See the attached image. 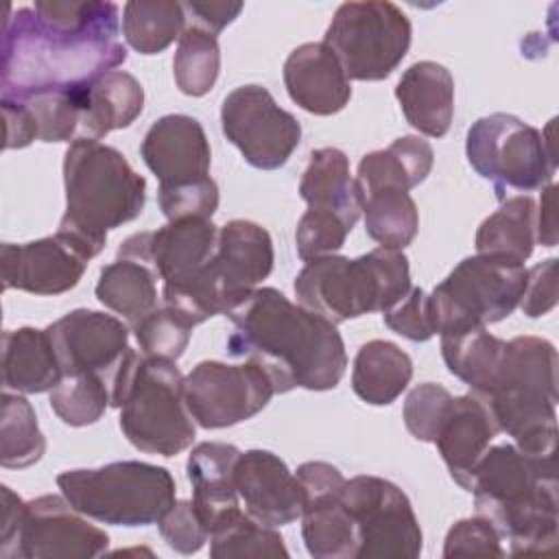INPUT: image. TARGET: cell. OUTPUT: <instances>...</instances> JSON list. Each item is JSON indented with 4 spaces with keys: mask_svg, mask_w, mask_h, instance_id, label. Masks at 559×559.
<instances>
[{
    "mask_svg": "<svg viewBox=\"0 0 559 559\" xmlns=\"http://www.w3.org/2000/svg\"><path fill=\"white\" fill-rule=\"evenodd\" d=\"M395 98L406 122L428 138L448 133L454 116V79L437 61H417L404 70Z\"/></svg>",
    "mask_w": 559,
    "mask_h": 559,
    "instance_id": "cb8c5ba5",
    "label": "cell"
},
{
    "mask_svg": "<svg viewBox=\"0 0 559 559\" xmlns=\"http://www.w3.org/2000/svg\"><path fill=\"white\" fill-rule=\"evenodd\" d=\"M341 500L356 526V559L419 557L424 546L419 520L408 496L395 483L358 474L345 480Z\"/></svg>",
    "mask_w": 559,
    "mask_h": 559,
    "instance_id": "7c38bea8",
    "label": "cell"
},
{
    "mask_svg": "<svg viewBox=\"0 0 559 559\" xmlns=\"http://www.w3.org/2000/svg\"><path fill=\"white\" fill-rule=\"evenodd\" d=\"M284 85L293 103L314 116L338 114L352 98L349 79L323 41H306L286 57Z\"/></svg>",
    "mask_w": 559,
    "mask_h": 559,
    "instance_id": "7402d4cb",
    "label": "cell"
},
{
    "mask_svg": "<svg viewBox=\"0 0 559 559\" xmlns=\"http://www.w3.org/2000/svg\"><path fill=\"white\" fill-rule=\"evenodd\" d=\"M166 544L181 555L199 552L210 539V531L194 509L192 500H175V504L157 522Z\"/></svg>",
    "mask_w": 559,
    "mask_h": 559,
    "instance_id": "7dc6e473",
    "label": "cell"
},
{
    "mask_svg": "<svg viewBox=\"0 0 559 559\" xmlns=\"http://www.w3.org/2000/svg\"><path fill=\"white\" fill-rule=\"evenodd\" d=\"M365 231L384 249L402 251L419 229V212L404 190H378L362 197Z\"/></svg>",
    "mask_w": 559,
    "mask_h": 559,
    "instance_id": "74e56055",
    "label": "cell"
},
{
    "mask_svg": "<svg viewBox=\"0 0 559 559\" xmlns=\"http://www.w3.org/2000/svg\"><path fill=\"white\" fill-rule=\"evenodd\" d=\"M90 260L92 253L59 229L52 236L24 245L4 242L0 247L2 288L31 295H61L81 282Z\"/></svg>",
    "mask_w": 559,
    "mask_h": 559,
    "instance_id": "ac0fdd59",
    "label": "cell"
},
{
    "mask_svg": "<svg viewBox=\"0 0 559 559\" xmlns=\"http://www.w3.org/2000/svg\"><path fill=\"white\" fill-rule=\"evenodd\" d=\"M537 203L528 194L509 197L489 214L476 231V253L524 264L537 242L535 236Z\"/></svg>",
    "mask_w": 559,
    "mask_h": 559,
    "instance_id": "4dcf8cb0",
    "label": "cell"
},
{
    "mask_svg": "<svg viewBox=\"0 0 559 559\" xmlns=\"http://www.w3.org/2000/svg\"><path fill=\"white\" fill-rule=\"evenodd\" d=\"M221 70V48L214 33L188 24L173 57L175 83L186 96H205Z\"/></svg>",
    "mask_w": 559,
    "mask_h": 559,
    "instance_id": "f35d334b",
    "label": "cell"
},
{
    "mask_svg": "<svg viewBox=\"0 0 559 559\" xmlns=\"http://www.w3.org/2000/svg\"><path fill=\"white\" fill-rule=\"evenodd\" d=\"M297 304L343 323L384 312L411 290L408 258L397 249H371L358 258L321 255L308 260L295 277Z\"/></svg>",
    "mask_w": 559,
    "mask_h": 559,
    "instance_id": "52a82bcc",
    "label": "cell"
},
{
    "mask_svg": "<svg viewBox=\"0 0 559 559\" xmlns=\"http://www.w3.org/2000/svg\"><path fill=\"white\" fill-rule=\"evenodd\" d=\"M63 376L96 373L109 389L129 354V325L114 314L76 308L46 328Z\"/></svg>",
    "mask_w": 559,
    "mask_h": 559,
    "instance_id": "2e32d148",
    "label": "cell"
},
{
    "mask_svg": "<svg viewBox=\"0 0 559 559\" xmlns=\"http://www.w3.org/2000/svg\"><path fill=\"white\" fill-rule=\"evenodd\" d=\"M225 138L260 170L282 168L301 142L297 118L282 109L262 85H240L221 105Z\"/></svg>",
    "mask_w": 559,
    "mask_h": 559,
    "instance_id": "4fadbf2b",
    "label": "cell"
},
{
    "mask_svg": "<svg viewBox=\"0 0 559 559\" xmlns=\"http://www.w3.org/2000/svg\"><path fill=\"white\" fill-rule=\"evenodd\" d=\"M435 151L419 135H402L386 148L367 153L356 170L360 197L378 190H413L432 170Z\"/></svg>",
    "mask_w": 559,
    "mask_h": 559,
    "instance_id": "83f0119b",
    "label": "cell"
},
{
    "mask_svg": "<svg viewBox=\"0 0 559 559\" xmlns=\"http://www.w3.org/2000/svg\"><path fill=\"white\" fill-rule=\"evenodd\" d=\"M50 408L68 426L96 424L107 406H111V389L96 373L63 376L61 382L50 391Z\"/></svg>",
    "mask_w": 559,
    "mask_h": 559,
    "instance_id": "ab89813d",
    "label": "cell"
},
{
    "mask_svg": "<svg viewBox=\"0 0 559 559\" xmlns=\"http://www.w3.org/2000/svg\"><path fill=\"white\" fill-rule=\"evenodd\" d=\"M159 210L168 221L177 218H212L218 207V186L212 177H201L175 186H159Z\"/></svg>",
    "mask_w": 559,
    "mask_h": 559,
    "instance_id": "ee69618b",
    "label": "cell"
},
{
    "mask_svg": "<svg viewBox=\"0 0 559 559\" xmlns=\"http://www.w3.org/2000/svg\"><path fill=\"white\" fill-rule=\"evenodd\" d=\"M66 212L59 231L81 242L96 258L107 231L140 216L146 201V179L127 157L100 140L76 138L63 155Z\"/></svg>",
    "mask_w": 559,
    "mask_h": 559,
    "instance_id": "277c9868",
    "label": "cell"
},
{
    "mask_svg": "<svg viewBox=\"0 0 559 559\" xmlns=\"http://www.w3.org/2000/svg\"><path fill=\"white\" fill-rule=\"evenodd\" d=\"M524 286V264L469 255L426 299L432 332L450 336L498 323L520 306Z\"/></svg>",
    "mask_w": 559,
    "mask_h": 559,
    "instance_id": "30bf717a",
    "label": "cell"
},
{
    "mask_svg": "<svg viewBox=\"0 0 559 559\" xmlns=\"http://www.w3.org/2000/svg\"><path fill=\"white\" fill-rule=\"evenodd\" d=\"M507 341L485 328L441 336V356L452 376L465 382L476 397L485 395L502 360Z\"/></svg>",
    "mask_w": 559,
    "mask_h": 559,
    "instance_id": "836d02e7",
    "label": "cell"
},
{
    "mask_svg": "<svg viewBox=\"0 0 559 559\" xmlns=\"http://www.w3.org/2000/svg\"><path fill=\"white\" fill-rule=\"evenodd\" d=\"M20 100L35 124L37 140L41 142H70L79 138L81 109H79V87L52 90L28 94Z\"/></svg>",
    "mask_w": 559,
    "mask_h": 559,
    "instance_id": "60d3db41",
    "label": "cell"
},
{
    "mask_svg": "<svg viewBox=\"0 0 559 559\" xmlns=\"http://www.w3.org/2000/svg\"><path fill=\"white\" fill-rule=\"evenodd\" d=\"M498 432L500 430L483 400L474 393L452 397L432 443L456 485L467 489L474 465Z\"/></svg>",
    "mask_w": 559,
    "mask_h": 559,
    "instance_id": "603a6c76",
    "label": "cell"
},
{
    "mask_svg": "<svg viewBox=\"0 0 559 559\" xmlns=\"http://www.w3.org/2000/svg\"><path fill=\"white\" fill-rule=\"evenodd\" d=\"M413 378V360L391 341L373 338L360 345L352 365L354 393L371 404H393Z\"/></svg>",
    "mask_w": 559,
    "mask_h": 559,
    "instance_id": "f546056e",
    "label": "cell"
},
{
    "mask_svg": "<svg viewBox=\"0 0 559 559\" xmlns=\"http://www.w3.org/2000/svg\"><path fill=\"white\" fill-rule=\"evenodd\" d=\"M186 26L188 20L181 2L131 0L122 7V35L127 44L142 55L166 50L181 37Z\"/></svg>",
    "mask_w": 559,
    "mask_h": 559,
    "instance_id": "d590c367",
    "label": "cell"
},
{
    "mask_svg": "<svg viewBox=\"0 0 559 559\" xmlns=\"http://www.w3.org/2000/svg\"><path fill=\"white\" fill-rule=\"evenodd\" d=\"M352 229L332 212L308 207L295 229L297 255L308 262L321 255L336 253Z\"/></svg>",
    "mask_w": 559,
    "mask_h": 559,
    "instance_id": "7bdbcfd3",
    "label": "cell"
},
{
    "mask_svg": "<svg viewBox=\"0 0 559 559\" xmlns=\"http://www.w3.org/2000/svg\"><path fill=\"white\" fill-rule=\"evenodd\" d=\"M234 330L227 352L255 362L275 393L334 389L347 367L343 336L330 319L293 304L277 288H255L225 314Z\"/></svg>",
    "mask_w": 559,
    "mask_h": 559,
    "instance_id": "6da1fadb",
    "label": "cell"
},
{
    "mask_svg": "<svg viewBox=\"0 0 559 559\" xmlns=\"http://www.w3.org/2000/svg\"><path fill=\"white\" fill-rule=\"evenodd\" d=\"M275 253L271 234L258 223L234 218L218 227L212 258L205 262V277L227 314L240 306L273 271Z\"/></svg>",
    "mask_w": 559,
    "mask_h": 559,
    "instance_id": "e0dca14e",
    "label": "cell"
},
{
    "mask_svg": "<svg viewBox=\"0 0 559 559\" xmlns=\"http://www.w3.org/2000/svg\"><path fill=\"white\" fill-rule=\"evenodd\" d=\"M46 452V437L39 430L31 402L20 393H2L0 402V463L9 469L35 465Z\"/></svg>",
    "mask_w": 559,
    "mask_h": 559,
    "instance_id": "8d00e7d4",
    "label": "cell"
},
{
    "mask_svg": "<svg viewBox=\"0 0 559 559\" xmlns=\"http://www.w3.org/2000/svg\"><path fill=\"white\" fill-rule=\"evenodd\" d=\"M428 295L419 286H411V290L395 301L391 308L382 312L384 323L400 336L424 343L435 336L430 319H428Z\"/></svg>",
    "mask_w": 559,
    "mask_h": 559,
    "instance_id": "c3c4849f",
    "label": "cell"
},
{
    "mask_svg": "<svg viewBox=\"0 0 559 559\" xmlns=\"http://www.w3.org/2000/svg\"><path fill=\"white\" fill-rule=\"evenodd\" d=\"M557 186L548 183L542 188V199H539V210L535 212V236L537 242L544 247H555L557 245Z\"/></svg>",
    "mask_w": 559,
    "mask_h": 559,
    "instance_id": "f5cc1de1",
    "label": "cell"
},
{
    "mask_svg": "<svg viewBox=\"0 0 559 559\" xmlns=\"http://www.w3.org/2000/svg\"><path fill=\"white\" fill-rule=\"evenodd\" d=\"M142 354L175 360L186 352L192 325L175 310L162 306L131 328Z\"/></svg>",
    "mask_w": 559,
    "mask_h": 559,
    "instance_id": "b9f144b4",
    "label": "cell"
},
{
    "mask_svg": "<svg viewBox=\"0 0 559 559\" xmlns=\"http://www.w3.org/2000/svg\"><path fill=\"white\" fill-rule=\"evenodd\" d=\"M127 61L118 35L72 33L44 24L33 7L7 9L2 22V98L72 90Z\"/></svg>",
    "mask_w": 559,
    "mask_h": 559,
    "instance_id": "7a4b0ae2",
    "label": "cell"
},
{
    "mask_svg": "<svg viewBox=\"0 0 559 559\" xmlns=\"http://www.w3.org/2000/svg\"><path fill=\"white\" fill-rule=\"evenodd\" d=\"M218 240V227L212 218H177L155 231L129 236L118 247V258L146 262L162 284H175L194 275L212 258Z\"/></svg>",
    "mask_w": 559,
    "mask_h": 559,
    "instance_id": "d6986e66",
    "label": "cell"
},
{
    "mask_svg": "<svg viewBox=\"0 0 559 559\" xmlns=\"http://www.w3.org/2000/svg\"><path fill=\"white\" fill-rule=\"evenodd\" d=\"M181 7H183L188 24L218 35L227 24H231L240 15L245 4L242 2H201V0H192V2H181Z\"/></svg>",
    "mask_w": 559,
    "mask_h": 559,
    "instance_id": "f907efd6",
    "label": "cell"
},
{
    "mask_svg": "<svg viewBox=\"0 0 559 559\" xmlns=\"http://www.w3.org/2000/svg\"><path fill=\"white\" fill-rule=\"evenodd\" d=\"M186 406L201 428L236 426L258 415L275 395L271 378L251 360H203L183 380Z\"/></svg>",
    "mask_w": 559,
    "mask_h": 559,
    "instance_id": "5bb4252c",
    "label": "cell"
},
{
    "mask_svg": "<svg viewBox=\"0 0 559 559\" xmlns=\"http://www.w3.org/2000/svg\"><path fill=\"white\" fill-rule=\"evenodd\" d=\"M500 432L524 454L555 459L557 445V349L539 336L507 341L485 395Z\"/></svg>",
    "mask_w": 559,
    "mask_h": 559,
    "instance_id": "5b68a950",
    "label": "cell"
},
{
    "mask_svg": "<svg viewBox=\"0 0 559 559\" xmlns=\"http://www.w3.org/2000/svg\"><path fill=\"white\" fill-rule=\"evenodd\" d=\"M452 397L454 395L445 386H441V384H435V382L417 384L406 395L404 411H402L406 430L415 439L432 443L435 435L439 430V424H441V419H443Z\"/></svg>",
    "mask_w": 559,
    "mask_h": 559,
    "instance_id": "f6af8a7d",
    "label": "cell"
},
{
    "mask_svg": "<svg viewBox=\"0 0 559 559\" xmlns=\"http://www.w3.org/2000/svg\"><path fill=\"white\" fill-rule=\"evenodd\" d=\"M210 555L214 559L229 557H288L282 535L247 511L240 504L223 511L210 528Z\"/></svg>",
    "mask_w": 559,
    "mask_h": 559,
    "instance_id": "e575fe53",
    "label": "cell"
},
{
    "mask_svg": "<svg viewBox=\"0 0 559 559\" xmlns=\"http://www.w3.org/2000/svg\"><path fill=\"white\" fill-rule=\"evenodd\" d=\"M555 120L539 131L511 114H489L472 122L465 135L469 166L493 183L498 201L507 190L533 192L552 183L557 151L552 140Z\"/></svg>",
    "mask_w": 559,
    "mask_h": 559,
    "instance_id": "9c48e42d",
    "label": "cell"
},
{
    "mask_svg": "<svg viewBox=\"0 0 559 559\" xmlns=\"http://www.w3.org/2000/svg\"><path fill=\"white\" fill-rule=\"evenodd\" d=\"M63 378L46 330L17 328L2 336V384L15 393L52 391Z\"/></svg>",
    "mask_w": 559,
    "mask_h": 559,
    "instance_id": "f1b7e54d",
    "label": "cell"
},
{
    "mask_svg": "<svg viewBox=\"0 0 559 559\" xmlns=\"http://www.w3.org/2000/svg\"><path fill=\"white\" fill-rule=\"evenodd\" d=\"M109 535L90 524L63 493L24 504L22 526L7 559H92L107 550Z\"/></svg>",
    "mask_w": 559,
    "mask_h": 559,
    "instance_id": "9a60e30c",
    "label": "cell"
},
{
    "mask_svg": "<svg viewBox=\"0 0 559 559\" xmlns=\"http://www.w3.org/2000/svg\"><path fill=\"white\" fill-rule=\"evenodd\" d=\"M183 380L175 360L129 349L111 384V406L120 411V430L133 448L175 456L192 445L197 430Z\"/></svg>",
    "mask_w": 559,
    "mask_h": 559,
    "instance_id": "8992f818",
    "label": "cell"
},
{
    "mask_svg": "<svg viewBox=\"0 0 559 559\" xmlns=\"http://www.w3.org/2000/svg\"><path fill=\"white\" fill-rule=\"evenodd\" d=\"M238 456L240 450L236 445L221 441H203L194 445L188 456L186 474L192 485V504L207 531L223 511L240 504L234 485Z\"/></svg>",
    "mask_w": 559,
    "mask_h": 559,
    "instance_id": "4316f807",
    "label": "cell"
},
{
    "mask_svg": "<svg viewBox=\"0 0 559 559\" xmlns=\"http://www.w3.org/2000/svg\"><path fill=\"white\" fill-rule=\"evenodd\" d=\"M299 194L308 207L336 214L349 229L362 214V197L349 173V159L334 146L310 153V162L299 181Z\"/></svg>",
    "mask_w": 559,
    "mask_h": 559,
    "instance_id": "484cf974",
    "label": "cell"
},
{
    "mask_svg": "<svg viewBox=\"0 0 559 559\" xmlns=\"http://www.w3.org/2000/svg\"><path fill=\"white\" fill-rule=\"evenodd\" d=\"M2 496V520H0V557L7 559L11 546L15 544V537L22 526V515H24V500L11 491V487L2 485L0 487Z\"/></svg>",
    "mask_w": 559,
    "mask_h": 559,
    "instance_id": "816d5d0a",
    "label": "cell"
},
{
    "mask_svg": "<svg viewBox=\"0 0 559 559\" xmlns=\"http://www.w3.org/2000/svg\"><path fill=\"white\" fill-rule=\"evenodd\" d=\"M413 28L406 13L386 0L343 2L323 44L341 61L347 79L382 81L406 57Z\"/></svg>",
    "mask_w": 559,
    "mask_h": 559,
    "instance_id": "8fae6325",
    "label": "cell"
},
{
    "mask_svg": "<svg viewBox=\"0 0 559 559\" xmlns=\"http://www.w3.org/2000/svg\"><path fill=\"white\" fill-rule=\"evenodd\" d=\"M299 520L306 550L314 559H356V526L341 491L308 500Z\"/></svg>",
    "mask_w": 559,
    "mask_h": 559,
    "instance_id": "d6a6232c",
    "label": "cell"
},
{
    "mask_svg": "<svg viewBox=\"0 0 559 559\" xmlns=\"http://www.w3.org/2000/svg\"><path fill=\"white\" fill-rule=\"evenodd\" d=\"M63 498L85 518L114 526H148L175 504V478L144 461H116L57 476Z\"/></svg>",
    "mask_w": 559,
    "mask_h": 559,
    "instance_id": "ba28073f",
    "label": "cell"
},
{
    "mask_svg": "<svg viewBox=\"0 0 559 559\" xmlns=\"http://www.w3.org/2000/svg\"><path fill=\"white\" fill-rule=\"evenodd\" d=\"M500 533L483 515L459 520L443 542V557H504Z\"/></svg>",
    "mask_w": 559,
    "mask_h": 559,
    "instance_id": "bcb514c9",
    "label": "cell"
},
{
    "mask_svg": "<svg viewBox=\"0 0 559 559\" xmlns=\"http://www.w3.org/2000/svg\"><path fill=\"white\" fill-rule=\"evenodd\" d=\"M476 513L491 522L511 555L548 552L557 546V465L537 459L515 443L485 450L469 474Z\"/></svg>",
    "mask_w": 559,
    "mask_h": 559,
    "instance_id": "3957f363",
    "label": "cell"
},
{
    "mask_svg": "<svg viewBox=\"0 0 559 559\" xmlns=\"http://www.w3.org/2000/svg\"><path fill=\"white\" fill-rule=\"evenodd\" d=\"M140 153L159 186L210 177V142L201 122L192 116L168 114L157 118L148 127Z\"/></svg>",
    "mask_w": 559,
    "mask_h": 559,
    "instance_id": "44dd1931",
    "label": "cell"
},
{
    "mask_svg": "<svg viewBox=\"0 0 559 559\" xmlns=\"http://www.w3.org/2000/svg\"><path fill=\"white\" fill-rule=\"evenodd\" d=\"M157 273L142 260L116 258L100 269L96 299L120 314L129 328L140 323L157 308Z\"/></svg>",
    "mask_w": 559,
    "mask_h": 559,
    "instance_id": "1f68e13d",
    "label": "cell"
},
{
    "mask_svg": "<svg viewBox=\"0 0 559 559\" xmlns=\"http://www.w3.org/2000/svg\"><path fill=\"white\" fill-rule=\"evenodd\" d=\"M79 138L100 140L135 122L144 109V90L133 74L111 70L79 87Z\"/></svg>",
    "mask_w": 559,
    "mask_h": 559,
    "instance_id": "d4e9b609",
    "label": "cell"
},
{
    "mask_svg": "<svg viewBox=\"0 0 559 559\" xmlns=\"http://www.w3.org/2000/svg\"><path fill=\"white\" fill-rule=\"evenodd\" d=\"M234 485L245 511L266 526H286L304 513V487L295 472L269 450L240 452Z\"/></svg>",
    "mask_w": 559,
    "mask_h": 559,
    "instance_id": "ffe728a7",
    "label": "cell"
},
{
    "mask_svg": "<svg viewBox=\"0 0 559 559\" xmlns=\"http://www.w3.org/2000/svg\"><path fill=\"white\" fill-rule=\"evenodd\" d=\"M557 306V258H548L526 269V286L520 308L526 317L537 319Z\"/></svg>",
    "mask_w": 559,
    "mask_h": 559,
    "instance_id": "681fc988",
    "label": "cell"
}]
</instances>
